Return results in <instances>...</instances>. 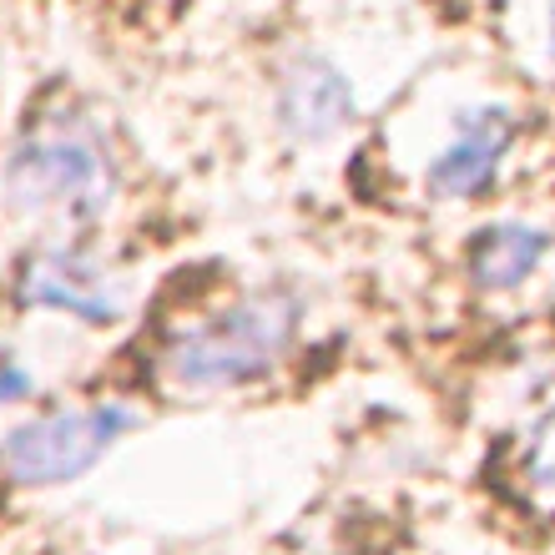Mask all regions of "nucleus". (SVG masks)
Returning a JSON list of instances; mask_svg holds the SVG:
<instances>
[{"instance_id": "20e7f679", "label": "nucleus", "mask_w": 555, "mask_h": 555, "mask_svg": "<svg viewBox=\"0 0 555 555\" xmlns=\"http://www.w3.org/2000/svg\"><path fill=\"white\" fill-rule=\"evenodd\" d=\"M15 304L21 308H51V313H72V319L106 328L121 319V283L96 263L87 248H41L21 263L15 278Z\"/></svg>"}, {"instance_id": "423d86ee", "label": "nucleus", "mask_w": 555, "mask_h": 555, "mask_svg": "<svg viewBox=\"0 0 555 555\" xmlns=\"http://www.w3.org/2000/svg\"><path fill=\"white\" fill-rule=\"evenodd\" d=\"M353 117V91L338 66L319 56L293 61L283 87H278V121L288 127L298 142H323Z\"/></svg>"}, {"instance_id": "1a4fd4ad", "label": "nucleus", "mask_w": 555, "mask_h": 555, "mask_svg": "<svg viewBox=\"0 0 555 555\" xmlns=\"http://www.w3.org/2000/svg\"><path fill=\"white\" fill-rule=\"evenodd\" d=\"M11 395H30V379L21 374V369L0 364V404H11Z\"/></svg>"}, {"instance_id": "39448f33", "label": "nucleus", "mask_w": 555, "mask_h": 555, "mask_svg": "<svg viewBox=\"0 0 555 555\" xmlns=\"http://www.w3.org/2000/svg\"><path fill=\"white\" fill-rule=\"evenodd\" d=\"M505 152H511V112L505 106H475L454 121L450 142L435 152L424 188L435 192L439 203H469V197L495 188Z\"/></svg>"}, {"instance_id": "7ed1b4c3", "label": "nucleus", "mask_w": 555, "mask_h": 555, "mask_svg": "<svg viewBox=\"0 0 555 555\" xmlns=\"http://www.w3.org/2000/svg\"><path fill=\"white\" fill-rule=\"evenodd\" d=\"M132 424V414L121 404H87V410H51L41 420L21 424L5 450L0 465L15 485H66L76 475H87L102 460L117 435Z\"/></svg>"}, {"instance_id": "0eeeda50", "label": "nucleus", "mask_w": 555, "mask_h": 555, "mask_svg": "<svg viewBox=\"0 0 555 555\" xmlns=\"http://www.w3.org/2000/svg\"><path fill=\"white\" fill-rule=\"evenodd\" d=\"M551 237L541 228H526V222H500V228H485L475 233L469 243V278L490 293H505V288H520L535 268H541Z\"/></svg>"}, {"instance_id": "f257e3e1", "label": "nucleus", "mask_w": 555, "mask_h": 555, "mask_svg": "<svg viewBox=\"0 0 555 555\" xmlns=\"http://www.w3.org/2000/svg\"><path fill=\"white\" fill-rule=\"evenodd\" d=\"M5 192L21 212L66 222H96L117 192V157L106 142V127L72 102H51L21 127L11 162H5Z\"/></svg>"}, {"instance_id": "9d476101", "label": "nucleus", "mask_w": 555, "mask_h": 555, "mask_svg": "<svg viewBox=\"0 0 555 555\" xmlns=\"http://www.w3.org/2000/svg\"><path fill=\"white\" fill-rule=\"evenodd\" d=\"M545 30H551V56H555V0H545Z\"/></svg>"}, {"instance_id": "f03ea898", "label": "nucleus", "mask_w": 555, "mask_h": 555, "mask_svg": "<svg viewBox=\"0 0 555 555\" xmlns=\"http://www.w3.org/2000/svg\"><path fill=\"white\" fill-rule=\"evenodd\" d=\"M298 328V304L288 293L263 288L237 298L233 308L212 313L207 323H192L188 334H177L162 353V374L182 395H218L237 384L263 379L278 364V353L288 349Z\"/></svg>"}, {"instance_id": "6e6552de", "label": "nucleus", "mask_w": 555, "mask_h": 555, "mask_svg": "<svg viewBox=\"0 0 555 555\" xmlns=\"http://www.w3.org/2000/svg\"><path fill=\"white\" fill-rule=\"evenodd\" d=\"M526 480L541 490L545 500H555V410L535 424L530 435V450H526Z\"/></svg>"}]
</instances>
